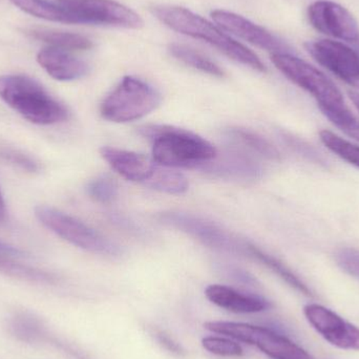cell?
Masks as SVG:
<instances>
[{
	"label": "cell",
	"instance_id": "cell-25",
	"mask_svg": "<svg viewBox=\"0 0 359 359\" xmlns=\"http://www.w3.org/2000/svg\"><path fill=\"white\" fill-rule=\"evenodd\" d=\"M320 138L327 149H330L335 155L359 170V147L358 145L352 144L349 141L341 138L330 130H322L320 133Z\"/></svg>",
	"mask_w": 359,
	"mask_h": 359
},
{
	"label": "cell",
	"instance_id": "cell-4",
	"mask_svg": "<svg viewBox=\"0 0 359 359\" xmlns=\"http://www.w3.org/2000/svg\"><path fill=\"white\" fill-rule=\"evenodd\" d=\"M271 60L290 81L316 98L325 116L348 109L341 90L313 65L290 53L272 54Z\"/></svg>",
	"mask_w": 359,
	"mask_h": 359
},
{
	"label": "cell",
	"instance_id": "cell-33",
	"mask_svg": "<svg viewBox=\"0 0 359 359\" xmlns=\"http://www.w3.org/2000/svg\"><path fill=\"white\" fill-rule=\"evenodd\" d=\"M158 339H159L160 343H161L164 347L168 348V350L174 352V353H182L181 347H180L178 344L175 343L172 339H170V337H166V335L162 334V333H159V334H158Z\"/></svg>",
	"mask_w": 359,
	"mask_h": 359
},
{
	"label": "cell",
	"instance_id": "cell-20",
	"mask_svg": "<svg viewBox=\"0 0 359 359\" xmlns=\"http://www.w3.org/2000/svg\"><path fill=\"white\" fill-rule=\"evenodd\" d=\"M248 257H251V259H255V261L259 262V263L265 265L266 267L269 268L271 271L278 274L284 282H286L289 286L292 287L295 290L307 295V297H313L311 290L308 288L307 285L304 284L282 262L278 261V259L272 257V255H268L265 251L262 250L259 247L251 244V243L249 245Z\"/></svg>",
	"mask_w": 359,
	"mask_h": 359
},
{
	"label": "cell",
	"instance_id": "cell-30",
	"mask_svg": "<svg viewBox=\"0 0 359 359\" xmlns=\"http://www.w3.org/2000/svg\"><path fill=\"white\" fill-rule=\"evenodd\" d=\"M329 120L337 128H341L348 136L355 139L359 142V120L349 109L339 113L328 116Z\"/></svg>",
	"mask_w": 359,
	"mask_h": 359
},
{
	"label": "cell",
	"instance_id": "cell-10",
	"mask_svg": "<svg viewBox=\"0 0 359 359\" xmlns=\"http://www.w3.org/2000/svg\"><path fill=\"white\" fill-rule=\"evenodd\" d=\"M306 50L325 69L351 86H359V55L343 42L330 39L312 40Z\"/></svg>",
	"mask_w": 359,
	"mask_h": 359
},
{
	"label": "cell",
	"instance_id": "cell-31",
	"mask_svg": "<svg viewBox=\"0 0 359 359\" xmlns=\"http://www.w3.org/2000/svg\"><path fill=\"white\" fill-rule=\"evenodd\" d=\"M335 259L344 271L359 278V250L353 248L341 249L337 251Z\"/></svg>",
	"mask_w": 359,
	"mask_h": 359
},
{
	"label": "cell",
	"instance_id": "cell-16",
	"mask_svg": "<svg viewBox=\"0 0 359 359\" xmlns=\"http://www.w3.org/2000/svg\"><path fill=\"white\" fill-rule=\"evenodd\" d=\"M205 295L211 303L234 313H257L270 307L266 299L243 294L223 285H210L205 290Z\"/></svg>",
	"mask_w": 359,
	"mask_h": 359
},
{
	"label": "cell",
	"instance_id": "cell-1",
	"mask_svg": "<svg viewBox=\"0 0 359 359\" xmlns=\"http://www.w3.org/2000/svg\"><path fill=\"white\" fill-rule=\"evenodd\" d=\"M139 132L153 141V160L158 165L202 170L217 156V149L211 143L187 130L149 126L140 128Z\"/></svg>",
	"mask_w": 359,
	"mask_h": 359
},
{
	"label": "cell",
	"instance_id": "cell-14",
	"mask_svg": "<svg viewBox=\"0 0 359 359\" xmlns=\"http://www.w3.org/2000/svg\"><path fill=\"white\" fill-rule=\"evenodd\" d=\"M100 154L120 176L128 181L144 185L154 176L158 168V164L154 160L133 151L105 147L100 149Z\"/></svg>",
	"mask_w": 359,
	"mask_h": 359
},
{
	"label": "cell",
	"instance_id": "cell-29",
	"mask_svg": "<svg viewBox=\"0 0 359 359\" xmlns=\"http://www.w3.org/2000/svg\"><path fill=\"white\" fill-rule=\"evenodd\" d=\"M0 157L12 165L17 166L25 172L35 174L39 172L40 166L31 156L12 147H0Z\"/></svg>",
	"mask_w": 359,
	"mask_h": 359
},
{
	"label": "cell",
	"instance_id": "cell-17",
	"mask_svg": "<svg viewBox=\"0 0 359 359\" xmlns=\"http://www.w3.org/2000/svg\"><path fill=\"white\" fill-rule=\"evenodd\" d=\"M219 177L238 179H257L262 170L257 162L240 151H226L221 159L215 158L202 168Z\"/></svg>",
	"mask_w": 359,
	"mask_h": 359
},
{
	"label": "cell",
	"instance_id": "cell-34",
	"mask_svg": "<svg viewBox=\"0 0 359 359\" xmlns=\"http://www.w3.org/2000/svg\"><path fill=\"white\" fill-rule=\"evenodd\" d=\"M6 219V203H4V196H2L1 190H0V224L4 223Z\"/></svg>",
	"mask_w": 359,
	"mask_h": 359
},
{
	"label": "cell",
	"instance_id": "cell-27",
	"mask_svg": "<svg viewBox=\"0 0 359 359\" xmlns=\"http://www.w3.org/2000/svg\"><path fill=\"white\" fill-rule=\"evenodd\" d=\"M88 194L97 202L107 204L113 202L118 194L117 184L113 180L102 177L90 182L88 186Z\"/></svg>",
	"mask_w": 359,
	"mask_h": 359
},
{
	"label": "cell",
	"instance_id": "cell-15",
	"mask_svg": "<svg viewBox=\"0 0 359 359\" xmlns=\"http://www.w3.org/2000/svg\"><path fill=\"white\" fill-rule=\"evenodd\" d=\"M37 62L59 81H73L88 73V65L84 61L72 56L67 50L50 46L38 53Z\"/></svg>",
	"mask_w": 359,
	"mask_h": 359
},
{
	"label": "cell",
	"instance_id": "cell-6",
	"mask_svg": "<svg viewBox=\"0 0 359 359\" xmlns=\"http://www.w3.org/2000/svg\"><path fill=\"white\" fill-rule=\"evenodd\" d=\"M35 215L44 227L79 248L111 257H117L121 253L119 245L58 209L40 205L35 208Z\"/></svg>",
	"mask_w": 359,
	"mask_h": 359
},
{
	"label": "cell",
	"instance_id": "cell-12",
	"mask_svg": "<svg viewBox=\"0 0 359 359\" xmlns=\"http://www.w3.org/2000/svg\"><path fill=\"white\" fill-rule=\"evenodd\" d=\"M304 313L312 327L331 345L341 349L359 351L358 327L316 304L306 306Z\"/></svg>",
	"mask_w": 359,
	"mask_h": 359
},
{
	"label": "cell",
	"instance_id": "cell-28",
	"mask_svg": "<svg viewBox=\"0 0 359 359\" xmlns=\"http://www.w3.org/2000/svg\"><path fill=\"white\" fill-rule=\"evenodd\" d=\"M202 345L207 351L215 354V355L238 358L244 354L243 348L238 344L227 339H223V337H205L203 339Z\"/></svg>",
	"mask_w": 359,
	"mask_h": 359
},
{
	"label": "cell",
	"instance_id": "cell-3",
	"mask_svg": "<svg viewBox=\"0 0 359 359\" xmlns=\"http://www.w3.org/2000/svg\"><path fill=\"white\" fill-rule=\"evenodd\" d=\"M0 98L27 121L38 126H52L69 119L67 107L27 76H0Z\"/></svg>",
	"mask_w": 359,
	"mask_h": 359
},
{
	"label": "cell",
	"instance_id": "cell-18",
	"mask_svg": "<svg viewBox=\"0 0 359 359\" xmlns=\"http://www.w3.org/2000/svg\"><path fill=\"white\" fill-rule=\"evenodd\" d=\"M25 34L34 39L40 40L50 44V48L63 50H86L93 48V41L90 38L80 34L69 33V32L55 31V29H25Z\"/></svg>",
	"mask_w": 359,
	"mask_h": 359
},
{
	"label": "cell",
	"instance_id": "cell-26",
	"mask_svg": "<svg viewBox=\"0 0 359 359\" xmlns=\"http://www.w3.org/2000/svg\"><path fill=\"white\" fill-rule=\"evenodd\" d=\"M11 330L17 339L27 343L38 341L42 335V327L33 316L19 314L11 322Z\"/></svg>",
	"mask_w": 359,
	"mask_h": 359
},
{
	"label": "cell",
	"instance_id": "cell-35",
	"mask_svg": "<svg viewBox=\"0 0 359 359\" xmlns=\"http://www.w3.org/2000/svg\"><path fill=\"white\" fill-rule=\"evenodd\" d=\"M350 99H351L352 102L355 105L356 109H358L359 111V93L358 92H349Z\"/></svg>",
	"mask_w": 359,
	"mask_h": 359
},
{
	"label": "cell",
	"instance_id": "cell-32",
	"mask_svg": "<svg viewBox=\"0 0 359 359\" xmlns=\"http://www.w3.org/2000/svg\"><path fill=\"white\" fill-rule=\"evenodd\" d=\"M0 253L8 255V257H16V259L17 257L25 255V252H23L20 249L16 248V247L12 246V245L6 244V243L2 242V241H0Z\"/></svg>",
	"mask_w": 359,
	"mask_h": 359
},
{
	"label": "cell",
	"instance_id": "cell-23",
	"mask_svg": "<svg viewBox=\"0 0 359 359\" xmlns=\"http://www.w3.org/2000/svg\"><path fill=\"white\" fill-rule=\"evenodd\" d=\"M229 136L266 159H280V153L271 143L250 130H243V128H231L229 130Z\"/></svg>",
	"mask_w": 359,
	"mask_h": 359
},
{
	"label": "cell",
	"instance_id": "cell-13",
	"mask_svg": "<svg viewBox=\"0 0 359 359\" xmlns=\"http://www.w3.org/2000/svg\"><path fill=\"white\" fill-rule=\"evenodd\" d=\"M211 16L222 29L242 38L253 46H259L272 54L290 53L288 46L282 40L241 15L225 10H215L211 13Z\"/></svg>",
	"mask_w": 359,
	"mask_h": 359
},
{
	"label": "cell",
	"instance_id": "cell-8",
	"mask_svg": "<svg viewBox=\"0 0 359 359\" xmlns=\"http://www.w3.org/2000/svg\"><path fill=\"white\" fill-rule=\"evenodd\" d=\"M157 219L164 225L176 228L209 248L248 257L250 243L240 240L213 222L184 212H162L157 215Z\"/></svg>",
	"mask_w": 359,
	"mask_h": 359
},
{
	"label": "cell",
	"instance_id": "cell-19",
	"mask_svg": "<svg viewBox=\"0 0 359 359\" xmlns=\"http://www.w3.org/2000/svg\"><path fill=\"white\" fill-rule=\"evenodd\" d=\"M14 6L23 12L55 22L79 23L69 11L59 6L58 4L48 0H10Z\"/></svg>",
	"mask_w": 359,
	"mask_h": 359
},
{
	"label": "cell",
	"instance_id": "cell-24",
	"mask_svg": "<svg viewBox=\"0 0 359 359\" xmlns=\"http://www.w3.org/2000/svg\"><path fill=\"white\" fill-rule=\"evenodd\" d=\"M14 259L15 257L0 253V271L14 276V278H22V280H31V282H52L53 276L48 272L23 265L18 262H15Z\"/></svg>",
	"mask_w": 359,
	"mask_h": 359
},
{
	"label": "cell",
	"instance_id": "cell-9",
	"mask_svg": "<svg viewBox=\"0 0 359 359\" xmlns=\"http://www.w3.org/2000/svg\"><path fill=\"white\" fill-rule=\"evenodd\" d=\"M78 22L84 25H107L128 29H140L142 18L136 12L115 0H57Z\"/></svg>",
	"mask_w": 359,
	"mask_h": 359
},
{
	"label": "cell",
	"instance_id": "cell-7",
	"mask_svg": "<svg viewBox=\"0 0 359 359\" xmlns=\"http://www.w3.org/2000/svg\"><path fill=\"white\" fill-rule=\"evenodd\" d=\"M207 330L255 346L273 359H316L287 337L267 328L232 322H208Z\"/></svg>",
	"mask_w": 359,
	"mask_h": 359
},
{
	"label": "cell",
	"instance_id": "cell-5",
	"mask_svg": "<svg viewBox=\"0 0 359 359\" xmlns=\"http://www.w3.org/2000/svg\"><path fill=\"white\" fill-rule=\"evenodd\" d=\"M161 103L156 88L138 78L124 77L101 104L102 117L116 123L141 119L155 111Z\"/></svg>",
	"mask_w": 359,
	"mask_h": 359
},
{
	"label": "cell",
	"instance_id": "cell-21",
	"mask_svg": "<svg viewBox=\"0 0 359 359\" xmlns=\"http://www.w3.org/2000/svg\"><path fill=\"white\" fill-rule=\"evenodd\" d=\"M145 186L168 194H182L187 191L189 182L181 172L158 165L155 174L147 182Z\"/></svg>",
	"mask_w": 359,
	"mask_h": 359
},
{
	"label": "cell",
	"instance_id": "cell-11",
	"mask_svg": "<svg viewBox=\"0 0 359 359\" xmlns=\"http://www.w3.org/2000/svg\"><path fill=\"white\" fill-rule=\"evenodd\" d=\"M308 19L320 33L345 41L359 39V27L355 17L337 2L318 0L308 8Z\"/></svg>",
	"mask_w": 359,
	"mask_h": 359
},
{
	"label": "cell",
	"instance_id": "cell-2",
	"mask_svg": "<svg viewBox=\"0 0 359 359\" xmlns=\"http://www.w3.org/2000/svg\"><path fill=\"white\" fill-rule=\"evenodd\" d=\"M154 15L174 31L203 40L236 62L247 65L257 72H266L261 59L246 46L226 35L212 23L182 6H158L153 8Z\"/></svg>",
	"mask_w": 359,
	"mask_h": 359
},
{
	"label": "cell",
	"instance_id": "cell-22",
	"mask_svg": "<svg viewBox=\"0 0 359 359\" xmlns=\"http://www.w3.org/2000/svg\"><path fill=\"white\" fill-rule=\"evenodd\" d=\"M170 50L175 58L194 69L203 72V73L209 74L215 77H224L225 75L223 69L219 65H215L210 59L189 46L172 43L170 46Z\"/></svg>",
	"mask_w": 359,
	"mask_h": 359
}]
</instances>
